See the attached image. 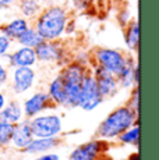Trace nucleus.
<instances>
[{
    "label": "nucleus",
    "instance_id": "obj_4",
    "mask_svg": "<svg viewBox=\"0 0 159 160\" xmlns=\"http://www.w3.org/2000/svg\"><path fill=\"white\" fill-rule=\"evenodd\" d=\"M38 63L45 66H56L62 68L71 61V50L64 41H42L35 48Z\"/></svg>",
    "mask_w": 159,
    "mask_h": 160
},
{
    "label": "nucleus",
    "instance_id": "obj_34",
    "mask_svg": "<svg viewBox=\"0 0 159 160\" xmlns=\"http://www.w3.org/2000/svg\"><path fill=\"white\" fill-rule=\"evenodd\" d=\"M126 160H140V153L138 152H131L130 155L127 156Z\"/></svg>",
    "mask_w": 159,
    "mask_h": 160
},
{
    "label": "nucleus",
    "instance_id": "obj_13",
    "mask_svg": "<svg viewBox=\"0 0 159 160\" xmlns=\"http://www.w3.org/2000/svg\"><path fill=\"white\" fill-rule=\"evenodd\" d=\"M119 81V87L120 89H127L130 91L133 87H138L140 82V66L138 61L136 58L134 53H127V60H126V66L121 70V72L117 77Z\"/></svg>",
    "mask_w": 159,
    "mask_h": 160
},
{
    "label": "nucleus",
    "instance_id": "obj_7",
    "mask_svg": "<svg viewBox=\"0 0 159 160\" xmlns=\"http://www.w3.org/2000/svg\"><path fill=\"white\" fill-rule=\"evenodd\" d=\"M36 82H38V72L35 67H14L8 71L7 85L10 92L16 96L29 93L36 87Z\"/></svg>",
    "mask_w": 159,
    "mask_h": 160
},
{
    "label": "nucleus",
    "instance_id": "obj_2",
    "mask_svg": "<svg viewBox=\"0 0 159 160\" xmlns=\"http://www.w3.org/2000/svg\"><path fill=\"white\" fill-rule=\"evenodd\" d=\"M138 122V113L131 110L126 103L115 107L96 128V137L108 141L109 143L117 139V137L131 125Z\"/></svg>",
    "mask_w": 159,
    "mask_h": 160
},
{
    "label": "nucleus",
    "instance_id": "obj_18",
    "mask_svg": "<svg viewBox=\"0 0 159 160\" xmlns=\"http://www.w3.org/2000/svg\"><path fill=\"white\" fill-rule=\"evenodd\" d=\"M123 41L126 45L128 53H134L138 52L140 45V24L138 20L133 18L130 22L123 28Z\"/></svg>",
    "mask_w": 159,
    "mask_h": 160
},
{
    "label": "nucleus",
    "instance_id": "obj_31",
    "mask_svg": "<svg viewBox=\"0 0 159 160\" xmlns=\"http://www.w3.org/2000/svg\"><path fill=\"white\" fill-rule=\"evenodd\" d=\"M35 160H60V156L57 153L52 152H46V153H42V155H38Z\"/></svg>",
    "mask_w": 159,
    "mask_h": 160
},
{
    "label": "nucleus",
    "instance_id": "obj_35",
    "mask_svg": "<svg viewBox=\"0 0 159 160\" xmlns=\"http://www.w3.org/2000/svg\"><path fill=\"white\" fill-rule=\"evenodd\" d=\"M98 160H115V159H113L112 156L109 155V153H105V155H102Z\"/></svg>",
    "mask_w": 159,
    "mask_h": 160
},
{
    "label": "nucleus",
    "instance_id": "obj_14",
    "mask_svg": "<svg viewBox=\"0 0 159 160\" xmlns=\"http://www.w3.org/2000/svg\"><path fill=\"white\" fill-rule=\"evenodd\" d=\"M32 139H33V134L28 118H24L20 122L14 124L13 134H11V139H10L11 148H14L16 150H20V152H24V149L29 145V142Z\"/></svg>",
    "mask_w": 159,
    "mask_h": 160
},
{
    "label": "nucleus",
    "instance_id": "obj_8",
    "mask_svg": "<svg viewBox=\"0 0 159 160\" xmlns=\"http://www.w3.org/2000/svg\"><path fill=\"white\" fill-rule=\"evenodd\" d=\"M103 102H105V99L100 95L95 78H94V75L91 72H88L81 84L77 109H81L84 112H94Z\"/></svg>",
    "mask_w": 159,
    "mask_h": 160
},
{
    "label": "nucleus",
    "instance_id": "obj_20",
    "mask_svg": "<svg viewBox=\"0 0 159 160\" xmlns=\"http://www.w3.org/2000/svg\"><path fill=\"white\" fill-rule=\"evenodd\" d=\"M16 4L21 17L29 21H32L42 10V4L39 0H17Z\"/></svg>",
    "mask_w": 159,
    "mask_h": 160
},
{
    "label": "nucleus",
    "instance_id": "obj_10",
    "mask_svg": "<svg viewBox=\"0 0 159 160\" xmlns=\"http://www.w3.org/2000/svg\"><path fill=\"white\" fill-rule=\"evenodd\" d=\"M24 110V117L25 118H32V117L42 114L49 110H54L56 107L53 106L50 98H49L46 89H38L33 91L32 93H29L27 98H24V100L21 102Z\"/></svg>",
    "mask_w": 159,
    "mask_h": 160
},
{
    "label": "nucleus",
    "instance_id": "obj_27",
    "mask_svg": "<svg viewBox=\"0 0 159 160\" xmlns=\"http://www.w3.org/2000/svg\"><path fill=\"white\" fill-rule=\"evenodd\" d=\"M131 20H133V14H131L128 7H121L120 10L116 13V21H117V24L121 28H124Z\"/></svg>",
    "mask_w": 159,
    "mask_h": 160
},
{
    "label": "nucleus",
    "instance_id": "obj_26",
    "mask_svg": "<svg viewBox=\"0 0 159 160\" xmlns=\"http://www.w3.org/2000/svg\"><path fill=\"white\" fill-rule=\"evenodd\" d=\"M14 41H11L10 38H7L6 35H3L0 32V60H3L11 50H13Z\"/></svg>",
    "mask_w": 159,
    "mask_h": 160
},
{
    "label": "nucleus",
    "instance_id": "obj_12",
    "mask_svg": "<svg viewBox=\"0 0 159 160\" xmlns=\"http://www.w3.org/2000/svg\"><path fill=\"white\" fill-rule=\"evenodd\" d=\"M2 61L8 68H14V67H35L38 64L35 49L27 48V46H17Z\"/></svg>",
    "mask_w": 159,
    "mask_h": 160
},
{
    "label": "nucleus",
    "instance_id": "obj_6",
    "mask_svg": "<svg viewBox=\"0 0 159 160\" xmlns=\"http://www.w3.org/2000/svg\"><path fill=\"white\" fill-rule=\"evenodd\" d=\"M91 54H92V64L102 67L103 70L113 74L115 77H117L126 66L127 53L120 49L99 46L91 50Z\"/></svg>",
    "mask_w": 159,
    "mask_h": 160
},
{
    "label": "nucleus",
    "instance_id": "obj_15",
    "mask_svg": "<svg viewBox=\"0 0 159 160\" xmlns=\"http://www.w3.org/2000/svg\"><path fill=\"white\" fill-rule=\"evenodd\" d=\"M29 27H31V21L21 17V15H17V17H13L8 21L3 22L2 25H0V32H2L3 35H6L7 38H10L11 41L16 42L18 39V36L27 28H29Z\"/></svg>",
    "mask_w": 159,
    "mask_h": 160
},
{
    "label": "nucleus",
    "instance_id": "obj_3",
    "mask_svg": "<svg viewBox=\"0 0 159 160\" xmlns=\"http://www.w3.org/2000/svg\"><path fill=\"white\" fill-rule=\"evenodd\" d=\"M90 72V67H85L75 61H70L60 68V77L63 79L64 89H66V109H77L81 84L85 75Z\"/></svg>",
    "mask_w": 159,
    "mask_h": 160
},
{
    "label": "nucleus",
    "instance_id": "obj_32",
    "mask_svg": "<svg viewBox=\"0 0 159 160\" xmlns=\"http://www.w3.org/2000/svg\"><path fill=\"white\" fill-rule=\"evenodd\" d=\"M16 3H17V0H0V11L6 10V8H10Z\"/></svg>",
    "mask_w": 159,
    "mask_h": 160
},
{
    "label": "nucleus",
    "instance_id": "obj_1",
    "mask_svg": "<svg viewBox=\"0 0 159 160\" xmlns=\"http://www.w3.org/2000/svg\"><path fill=\"white\" fill-rule=\"evenodd\" d=\"M70 17L71 15L67 7L62 4H49L42 7L31 24L44 41H62Z\"/></svg>",
    "mask_w": 159,
    "mask_h": 160
},
{
    "label": "nucleus",
    "instance_id": "obj_21",
    "mask_svg": "<svg viewBox=\"0 0 159 160\" xmlns=\"http://www.w3.org/2000/svg\"><path fill=\"white\" fill-rule=\"evenodd\" d=\"M116 141L123 146H133V148L138 146V143H140V125H138V122L131 125V127L127 128L124 132H121Z\"/></svg>",
    "mask_w": 159,
    "mask_h": 160
},
{
    "label": "nucleus",
    "instance_id": "obj_19",
    "mask_svg": "<svg viewBox=\"0 0 159 160\" xmlns=\"http://www.w3.org/2000/svg\"><path fill=\"white\" fill-rule=\"evenodd\" d=\"M0 118L4 121L10 122V124H17L21 120H24V110L23 104L18 99H10L4 104V107L0 112Z\"/></svg>",
    "mask_w": 159,
    "mask_h": 160
},
{
    "label": "nucleus",
    "instance_id": "obj_23",
    "mask_svg": "<svg viewBox=\"0 0 159 160\" xmlns=\"http://www.w3.org/2000/svg\"><path fill=\"white\" fill-rule=\"evenodd\" d=\"M13 128H14V124H10V122L0 118V149H4V148L10 146Z\"/></svg>",
    "mask_w": 159,
    "mask_h": 160
},
{
    "label": "nucleus",
    "instance_id": "obj_24",
    "mask_svg": "<svg viewBox=\"0 0 159 160\" xmlns=\"http://www.w3.org/2000/svg\"><path fill=\"white\" fill-rule=\"evenodd\" d=\"M71 60L78 64H82L85 67H90L92 64V54H91V50L78 48L74 52H71Z\"/></svg>",
    "mask_w": 159,
    "mask_h": 160
},
{
    "label": "nucleus",
    "instance_id": "obj_29",
    "mask_svg": "<svg viewBox=\"0 0 159 160\" xmlns=\"http://www.w3.org/2000/svg\"><path fill=\"white\" fill-rule=\"evenodd\" d=\"M8 71H10V68H8V67L6 66V64L3 63L2 60H0V89H3V88L7 87Z\"/></svg>",
    "mask_w": 159,
    "mask_h": 160
},
{
    "label": "nucleus",
    "instance_id": "obj_33",
    "mask_svg": "<svg viewBox=\"0 0 159 160\" xmlns=\"http://www.w3.org/2000/svg\"><path fill=\"white\" fill-rule=\"evenodd\" d=\"M8 98H7V93H6L3 89H0V112H2V109L4 107V104L7 103Z\"/></svg>",
    "mask_w": 159,
    "mask_h": 160
},
{
    "label": "nucleus",
    "instance_id": "obj_11",
    "mask_svg": "<svg viewBox=\"0 0 159 160\" xmlns=\"http://www.w3.org/2000/svg\"><path fill=\"white\" fill-rule=\"evenodd\" d=\"M90 72L94 75L95 78L98 88H99L100 95L103 96V99H112L120 91L119 87V81L113 74L108 72L106 70H103L102 67L96 66V64H91L90 66Z\"/></svg>",
    "mask_w": 159,
    "mask_h": 160
},
{
    "label": "nucleus",
    "instance_id": "obj_9",
    "mask_svg": "<svg viewBox=\"0 0 159 160\" xmlns=\"http://www.w3.org/2000/svg\"><path fill=\"white\" fill-rule=\"evenodd\" d=\"M110 143L100 138H92L81 145L75 146L70 152L69 160H98L102 155L109 153Z\"/></svg>",
    "mask_w": 159,
    "mask_h": 160
},
{
    "label": "nucleus",
    "instance_id": "obj_30",
    "mask_svg": "<svg viewBox=\"0 0 159 160\" xmlns=\"http://www.w3.org/2000/svg\"><path fill=\"white\" fill-rule=\"evenodd\" d=\"M77 21H75V18H73V17H70L69 18V21H67V24H66V28H64V36H74L75 33H77Z\"/></svg>",
    "mask_w": 159,
    "mask_h": 160
},
{
    "label": "nucleus",
    "instance_id": "obj_5",
    "mask_svg": "<svg viewBox=\"0 0 159 160\" xmlns=\"http://www.w3.org/2000/svg\"><path fill=\"white\" fill-rule=\"evenodd\" d=\"M35 138H60L64 132L63 117L56 112H45L28 120Z\"/></svg>",
    "mask_w": 159,
    "mask_h": 160
},
{
    "label": "nucleus",
    "instance_id": "obj_17",
    "mask_svg": "<svg viewBox=\"0 0 159 160\" xmlns=\"http://www.w3.org/2000/svg\"><path fill=\"white\" fill-rule=\"evenodd\" d=\"M62 145V138H35L29 142V145L24 149L27 155H42V153L52 152Z\"/></svg>",
    "mask_w": 159,
    "mask_h": 160
},
{
    "label": "nucleus",
    "instance_id": "obj_28",
    "mask_svg": "<svg viewBox=\"0 0 159 160\" xmlns=\"http://www.w3.org/2000/svg\"><path fill=\"white\" fill-rule=\"evenodd\" d=\"M94 4V0H71V8L75 13H87Z\"/></svg>",
    "mask_w": 159,
    "mask_h": 160
},
{
    "label": "nucleus",
    "instance_id": "obj_22",
    "mask_svg": "<svg viewBox=\"0 0 159 160\" xmlns=\"http://www.w3.org/2000/svg\"><path fill=\"white\" fill-rule=\"evenodd\" d=\"M42 41H44V39L39 36V33L36 32V29L33 28L32 24H31V27L24 31V32L18 36V39L14 42V43H17L18 46H27V48L35 49Z\"/></svg>",
    "mask_w": 159,
    "mask_h": 160
},
{
    "label": "nucleus",
    "instance_id": "obj_16",
    "mask_svg": "<svg viewBox=\"0 0 159 160\" xmlns=\"http://www.w3.org/2000/svg\"><path fill=\"white\" fill-rule=\"evenodd\" d=\"M46 92L50 98L52 103L53 106L56 107H62V109H66V102H67V98H66V89H64V84H63V79L60 77V74L57 72L53 78L49 81Z\"/></svg>",
    "mask_w": 159,
    "mask_h": 160
},
{
    "label": "nucleus",
    "instance_id": "obj_25",
    "mask_svg": "<svg viewBox=\"0 0 159 160\" xmlns=\"http://www.w3.org/2000/svg\"><path fill=\"white\" fill-rule=\"evenodd\" d=\"M126 104L131 110H134L136 113L140 112V89H138V87H133L130 89V96H128Z\"/></svg>",
    "mask_w": 159,
    "mask_h": 160
}]
</instances>
